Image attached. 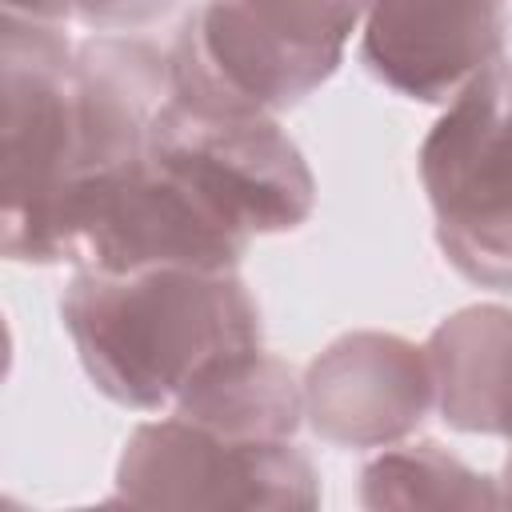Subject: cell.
<instances>
[{"instance_id": "7c38bea8", "label": "cell", "mask_w": 512, "mask_h": 512, "mask_svg": "<svg viewBox=\"0 0 512 512\" xmlns=\"http://www.w3.org/2000/svg\"><path fill=\"white\" fill-rule=\"evenodd\" d=\"M368 508H496L504 492L448 456L440 444L420 440L404 448H384L364 468Z\"/></svg>"}, {"instance_id": "8fae6325", "label": "cell", "mask_w": 512, "mask_h": 512, "mask_svg": "<svg viewBox=\"0 0 512 512\" xmlns=\"http://www.w3.org/2000/svg\"><path fill=\"white\" fill-rule=\"evenodd\" d=\"M184 416L228 440H288L304 416V384L264 348H244L204 364L172 404Z\"/></svg>"}, {"instance_id": "7a4b0ae2", "label": "cell", "mask_w": 512, "mask_h": 512, "mask_svg": "<svg viewBox=\"0 0 512 512\" xmlns=\"http://www.w3.org/2000/svg\"><path fill=\"white\" fill-rule=\"evenodd\" d=\"M360 16L356 0H204L168 52L172 96L272 116L336 72Z\"/></svg>"}, {"instance_id": "4fadbf2b", "label": "cell", "mask_w": 512, "mask_h": 512, "mask_svg": "<svg viewBox=\"0 0 512 512\" xmlns=\"http://www.w3.org/2000/svg\"><path fill=\"white\" fill-rule=\"evenodd\" d=\"M172 0H80V20L100 24V28H120V24H140L156 12H164Z\"/></svg>"}, {"instance_id": "277c9868", "label": "cell", "mask_w": 512, "mask_h": 512, "mask_svg": "<svg viewBox=\"0 0 512 512\" xmlns=\"http://www.w3.org/2000/svg\"><path fill=\"white\" fill-rule=\"evenodd\" d=\"M420 180L452 268L512 288V68L492 60L420 144Z\"/></svg>"}, {"instance_id": "5bb4252c", "label": "cell", "mask_w": 512, "mask_h": 512, "mask_svg": "<svg viewBox=\"0 0 512 512\" xmlns=\"http://www.w3.org/2000/svg\"><path fill=\"white\" fill-rule=\"evenodd\" d=\"M504 476H508V484H504V504H512V460H508V472H504Z\"/></svg>"}, {"instance_id": "9a60e30c", "label": "cell", "mask_w": 512, "mask_h": 512, "mask_svg": "<svg viewBox=\"0 0 512 512\" xmlns=\"http://www.w3.org/2000/svg\"><path fill=\"white\" fill-rule=\"evenodd\" d=\"M356 4H360V12H364V4H368V0H356Z\"/></svg>"}, {"instance_id": "52a82bcc", "label": "cell", "mask_w": 512, "mask_h": 512, "mask_svg": "<svg viewBox=\"0 0 512 512\" xmlns=\"http://www.w3.org/2000/svg\"><path fill=\"white\" fill-rule=\"evenodd\" d=\"M116 500L164 508H316V472L288 440H228L184 416L132 432Z\"/></svg>"}, {"instance_id": "3957f363", "label": "cell", "mask_w": 512, "mask_h": 512, "mask_svg": "<svg viewBox=\"0 0 512 512\" xmlns=\"http://www.w3.org/2000/svg\"><path fill=\"white\" fill-rule=\"evenodd\" d=\"M0 216L8 260H56V220L80 180L76 52L56 24L4 12Z\"/></svg>"}, {"instance_id": "30bf717a", "label": "cell", "mask_w": 512, "mask_h": 512, "mask_svg": "<svg viewBox=\"0 0 512 512\" xmlns=\"http://www.w3.org/2000/svg\"><path fill=\"white\" fill-rule=\"evenodd\" d=\"M424 352L444 420L512 440V312L500 304L464 308L428 336Z\"/></svg>"}, {"instance_id": "5b68a950", "label": "cell", "mask_w": 512, "mask_h": 512, "mask_svg": "<svg viewBox=\"0 0 512 512\" xmlns=\"http://www.w3.org/2000/svg\"><path fill=\"white\" fill-rule=\"evenodd\" d=\"M144 152L244 240L304 224L316 200L300 148L268 112H220L168 96Z\"/></svg>"}, {"instance_id": "9c48e42d", "label": "cell", "mask_w": 512, "mask_h": 512, "mask_svg": "<svg viewBox=\"0 0 512 512\" xmlns=\"http://www.w3.org/2000/svg\"><path fill=\"white\" fill-rule=\"evenodd\" d=\"M504 0H368L364 60L404 96L452 100L500 52Z\"/></svg>"}, {"instance_id": "6da1fadb", "label": "cell", "mask_w": 512, "mask_h": 512, "mask_svg": "<svg viewBox=\"0 0 512 512\" xmlns=\"http://www.w3.org/2000/svg\"><path fill=\"white\" fill-rule=\"evenodd\" d=\"M64 328L92 384L140 412L172 408L216 356L260 348V312L236 268H80L60 300Z\"/></svg>"}, {"instance_id": "ba28073f", "label": "cell", "mask_w": 512, "mask_h": 512, "mask_svg": "<svg viewBox=\"0 0 512 512\" xmlns=\"http://www.w3.org/2000/svg\"><path fill=\"white\" fill-rule=\"evenodd\" d=\"M436 404L428 352L384 332H352L324 348L304 380L312 428L348 448H388Z\"/></svg>"}, {"instance_id": "8992f818", "label": "cell", "mask_w": 512, "mask_h": 512, "mask_svg": "<svg viewBox=\"0 0 512 512\" xmlns=\"http://www.w3.org/2000/svg\"><path fill=\"white\" fill-rule=\"evenodd\" d=\"M248 240L224 228L180 180L148 160L80 176L56 220V260L92 272L236 268Z\"/></svg>"}]
</instances>
